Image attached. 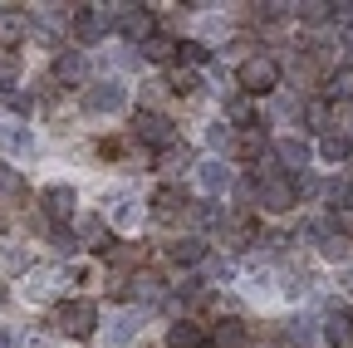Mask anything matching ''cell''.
Returning <instances> with one entry per match:
<instances>
[{"label": "cell", "instance_id": "6da1fadb", "mask_svg": "<svg viewBox=\"0 0 353 348\" xmlns=\"http://www.w3.org/2000/svg\"><path fill=\"white\" fill-rule=\"evenodd\" d=\"M236 83H241V94H245V99H265V94H275V89H280V64H275L270 54H250V59H241Z\"/></svg>", "mask_w": 353, "mask_h": 348}, {"label": "cell", "instance_id": "7a4b0ae2", "mask_svg": "<svg viewBox=\"0 0 353 348\" xmlns=\"http://www.w3.org/2000/svg\"><path fill=\"white\" fill-rule=\"evenodd\" d=\"M54 329L69 334V338H94L99 329V304L94 299H64L54 309Z\"/></svg>", "mask_w": 353, "mask_h": 348}, {"label": "cell", "instance_id": "3957f363", "mask_svg": "<svg viewBox=\"0 0 353 348\" xmlns=\"http://www.w3.org/2000/svg\"><path fill=\"white\" fill-rule=\"evenodd\" d=\"M113 25H118V6H74V20H69V30L83 45H99Z\"/></svg>", "mask_w": 353, "mask_h": 348}, {"label": "cell", "instance_id": "277c9868", "mask_svg": "<svg viewBox=\"0 0 353 348\" xmlns=\"http://www.w3.org/2000/svg\"><path fill=\"white\" fill-rule=\"evenodd\" d=\"M132 138L148 143V147H172L176 143V123L167 113H157V108H143L138 118H132Z\"/></svg>", "mask_w": 353, "mask_h": 348}, {"label": "cell", "instance_id": "5b68a950", "mask_svg": "<svg viewBox=\"0 0 353 348\" xmlns=\"http://www.w3.org/2000/svg\"><path fill=\"white\" fill-rule=\"evenodd\" d=\"M128 103V89H123V83L118 79H99V83H88V89H83V113H118Z\"/></svg>", "mask_w": 353, "mask_h": 348}, {"label": "cell", "instance_id": "8992f818", "mask_svg": "<svg viewBox=\"0 0 353 348\" xmlns=\"http://www.w3.org/2000/svg\"><path fill=\"white\" fill-rule=\"evenodd\" d=\"M152 10L148 6H118V25L113 30H123V39H132V45H148L152 39Z\"/></svg>", "mask_w": 353, "mask_h": 348}, {"label": "cell", "instance_id": "52a82bcc", "mask_svg": "<svg viewBox=\"0 0 353 348\" xmlns=\"http://www.w3.org/2000/svg\"><path fill=\"white\" fill-rule=\"evenodd\" d=\"M138 334H143V314L138 309H118L108 319V329H103V348H128V343H138Z\"/></svg>", "mask_w": 353, "mask_h": 348}, {"label": "cell", "instance_id": "ba28073f", "mask_svg": "<svg viewBox=\"0 0 353 348\" xmlns=\"http://www.w3.org/2000/svg\"><path fill=\"white\" fill-rule=\"evenodd\" d=\"M74 206H79V192H74V187H64V182H54V187H44V192H39V211L50 216L54 226H59V221H69Z\"/></svg>", "mask_w": 353, "mask_h": 348}, {"label": "cell", "instance_id": "9c48e42d", "mask_svg": "<svg viewBox=\"0 0 353 348\" xmlns=\"http://www.w3.org/2000/svg\"><path fill=\"white\" fill-rule=\"evenodd\" d=\"M231 152L260 167V162H265V152H270V138H265V127H260V123H245V127H236V138H231Z\"/></svg>", "mask_w": 353, "mask_h": 348}, {"label": "cell", "instance_id": "30bf717a", "mask_svg": "<svg viewBox=\"0 0 353 348\" xmlns=\"http://www.w3.org/2000/svg\"><path fill=\"white\" fill-rule=\"evenodd\" d=\"M196 182H201V192H206V196H226V192L236 187L231 167L221 162V157H211V162H201V167H196Z\"/></svg>", "mask_w": 353, "mask_h": 348}, {"label": "cell", "instance_id": "8fae6325", "mask_svg": "<svg viewBox=\"0 0 353 348\" xmlns=\"http://www.w3.org/2000/svg\"><path fill=\"white\" fill-rule=\"evenodd\" d=\"M309 157H314V147H309L299 133H290V138H280V143H275V162H280V167H290V177L309 167Z\"/></svg>", "mask_w": 353, "mask_h": 348}, {"label": "cell", "instance_id": "7c38bea8", "mask_svg": "<svg viewBox=\"0 0 353 348\" xmlns=\"http://www.w3.org/2000/svg\"><path fill=\"white\" fill-rule=\"evenodd\" d=\"M319 334H324V338H329L334 348H348V343H353V314L334 304V309L324 314V329H319Z\"/></svg>", "mask_w": 353, "mask_h": 348}, {"label": "cell", "instance_id": "4fadbf2b", "mask_svg": "<svg viewBox=\"0 0 353 348\" xmlns=\"http://www.w3.org/2000/svg\"><path fill=\"white\" fill-rule=\"evenodd\" d=\"M152 206H157V216H162V221H176V216H192V201H187V192H182V187H162V192L152 196Z\"/></svg>", "mask_w": 353, "mask_h": 348}, {"label": "cell", "instance_id": "5bb4252c", "mask_svg": "<svg viewBox=\"0 0 353 348\" xmlns=\"http://www.w3.org/2000/svg\"><path fill=\"white\" fill-rule=\"evenodd\" d=\"M34 138L25 123H0V152H15V157H30Z\"/></svg>", "mask_w": 353, "mask_h": 348}, {"label": "cell", "instance_id": "9a60e30c", "mask_svg": "<svg viewBox=\"0 0 353 348\" xmlns=\"http://www.w3.org/2000/svg\"><path fill=\"white\" fill-rule=\"evenodd\" d=\"M83 74H88V64H83V54H79V50L54 54V79H59V83H83Z\"/></svg>", "mask_w": 353, "mask_h": 348}, {"label": "cell", "instance_id": "2e32d148", "mask_svg": "<svg viewBox=\"0 0 353 348\" xmlns=\"http://www.w3.org/2000/svg\"><path fill=\"white\" fill-rule=\"evenodd\" d=\"M25 196H30V192H25V177H20L15 167L0 162V206H20Z\"/></svg>", "mask_w": 353, "mask_h": 348}, {"label": "cell", "instance_id": "e0dca14e", "mask_svg": "<svg viewBox=\"0 0 353 348\" xmlns=\"http://www.w3.org/2000/svg\"><path fill=\"white\" fill-rule=\"evenodd\" d=\"M167 348H201V324L176 319V324L167 329Z\"/></svg>", "mask_w": 353, "mask_h": 348}, {"label": "cell", "instance_id": "ac0fdd59", "mask_svg": "<svg viewBox=\"0 0 353 348\" xmlns=\"http://www.w3.org/2000/svg\"><path fill=\"white\" fill-rule=\"evenodd\" d=\"M211 348H245V324L241 319H221L211 334Z\"/></svg>", "mask_w": 353, "mask_h": 348}, {"label": "cell", "instance_id": "d6986e66", "mask_svg": "<svg viewBox=\"0 0 353 348\" xmlns=\"http://www.w3.org/2000/svg\"><path fill=\"white\" fill-rule=\"evenodd\" d=\"M108 221H113V226H138V221H143L138 196H128V192H123V196L113 201V211H108Z\"/></svg>", "mask_w": 353, "mask_h": 348}, {"label": "cell", "instance_id": "ffe728a7", "mask_svg": "<svg viewBox=\"0 0 353 348\" xmlns=\"http://www.w3.org/2000/svg\"><path fill=\"white\" fill-rule=\"evenodd\" d=\"M172 260H176V265H201V260H206V240H196V236H182V240L172 245Z\"/></svg>", "mask_w": 353, "mask_h": 348}, {"label": "cell", "instance_id": "44dd1931", "mask_svg": "<svg viewBox=\"0 0 353 348\" xmlns=\"http://www.w3.org/2000/svg\"><path fill=\"white\" fill-rule=\"evenodd\" d=\"M15 39H25V15H15V10H0V50H10Z\"/></svg>", "mask_w": 353, "mask_h": 348}, {"label": "cell", "instance_id": "7402d4cb", "mask_svg": "<svg viewBox=\"0 0 353 348\" xmlns=\"http://www.w3.org/2000/svg\"><path fill=\"white\" fill-rule=\"evenodd\" d=\"M299 113H304V127H314V133H324V127L334 123V108H329L324 99H314V103H304Z\"/></svg>", "mask_w": 353, "mask_h": 348}, {"label": "cell", "instance_id": "603a6c76", "mask_svg": "<svg viewBox=\"0 0 353 348\" xmlns=\"http://www.w3.org/2000/svg\"><path fill=\"white\" fill-rule=\"evenodd\" d=\"M143 54H148L152 64H172V59H176V39H167V34H152L148 45H143Z\"/></svg>", "mask_w": 353, "mask_h": 348}, {"label": "cell", "instance_id": "cb8c5ba5", "mask_svg": "<svg viewBox=\"0 0 353 348\" xmlns=\"http://www.w3.org/2000/svg\"><path fill=\"white\" fill-rule=\"evenodd\" d=\"M182 167H192V147L182 143V147H162V172H182Z\"/></svg>", "mask_w": 353, "mask_h": 348}, {"label": "cell", "instance_id": "d4e9b609", "mask_svg": "<svg viewBox=\"0 0 353 348\" xmlns=\"http://www.w3.org/2000/svg\"><path fill=\"white\" fill-rule=\"evenodd\" d=\"M285 338H290L294 348H309V338H314V319H290V324H285Z\"/></svg>", "mask_w": 353, "mask_h": 348}, {"label": "cell", "instance_id": "484cf974", "mask_svg": "<svg viewBox=\"0 0 353 348\" xmlns=\"http://www.w3.org/2000/svg\"><path fill=\"white\" fill-rule=\"evenodd\" d=\"M290 10H294L304 25H324V20H329V6H324V0H304V6H290Z\"/></svg>", "mask_w": 353, "mask_h": 348}, {"label": "cell", "instance_id": "4316f807", "mask_svg": "<svg viewBox=\"0 0 353 348\" xmlns=\"http://www.w3.org/2000/svg\"><path fill=\"white\" fill-rule=\"evenodd\" d=\"M319 152H324L329 162H343V157H348V138H343V133H324Z\"/></svg>", "mask_w": 353, "mask_h": 348}, {"label": "cell", "instance_id": "83f0119b", "mask_svg": "<svg viewBox=\"0 0 353 348\" xmlns=\"http://www.w3.org/2000/svg\"><path fill=\"white\" fill-rule=\"evenodd\" d=\"M231 138H236V127H231V123H221V118L206 127V143H211V147H221V152L231 147Z\"/></svg>", "mask_w": 353, "mask_h": 348}, {"label": "cell", "instance_id": "f1b7e54d", "mask_svg": "<svg viewBox=\"0 0 353 348\" xmlns=\"http://www.w3.org/2000/svg\"><path fill=\"white\" fill-rule=\"evenodd\" d=\"M50 245H54L59 255H74V250H79V236L64 231V226H54V231H50Z\"/></svg>", "mask_w": 353, "mask_h": 348}, {"label": "cell", "instance_id": "f546056e", "mask_svg": "<svg viewBox=\"0 0 353 348\" xmlns=\"http://www.w3.org/2000/svg\"><path fill=\"white\" fill-rule=\"evenodd\" d=\"M132 289H138V299H162V280H157V275H138V280H132Z\"/></svg>", "mask_w": 353, "mask_h": 348}, {"label": "cell", "instance_id": "4dcf8cb0", "mask_svg": "<svg viewBox=\"0 0 353 348\" xmlns=\"http://www.w3.org/2000/svg\"><path fill=\"white\" fill-rule=\"evenodd\" d=\"M172 94H196V74L192 69H172Z\"/></svg>", "mask_w": 353, "mask_h": 348}, {"label": "cell", "instance_id": "1f68e13d", "mask_svg": "<svg viewBox=\"0 0 353 348\" xmlns=\"http://www.w3.org/2000/svg\"><path fill=\"white\" fill-rule=\"evenodd\" d=\"M176 50H182V59L187 64H206L211 54H206V45H196V39H187V45H176Z\"/></svg>", "mask_w": 353, "mask_h": 348}, {"label": "cell", "instance_id": "d6a6232c", "mask_svg": "<svg viewBox=\"0 0 353 348\" xmlns=\"http://www.w3.org/2000/svg\"><path fill=\"white\" fill-rule=\"evenodd\" d=\"M245 118H250V99L241 94V99H231V127H236V123H245Z\"/></svg>", "mask_w": 353, "mask_h": 348}, {"label": "cell", "instance_id": "836d02e7", "mask_svg": "<svg viewBox=\"0 0 353 348\" xmlns=\"http://www.w3.org/2000/svg\"><path fill=\"white\" fill-rule=\"evenodd\" d=\"M236 201H245V206H250V201H255V177H245V182H241V187H236Z\"/></svg>", "mask_w": 353, "mask_h": 348}, {"label": "cell", "instance_id": "e575fe53", "mask_svg": "<svg viewBox=\"0 0 353 348\" xmlns=\"http://www.w3.org/2000/svg\"><path fill=\"white\" fill-rule=\"evenodd\" d=\"M6 94H10V83H0V99H6Z\"/></svg>", "mask_w": 353, "mask_h": 348}, {"label": "cell", "instance_id": "d590c367", "mask_svg": "<svg viewBox=\"0 0 353 348\" xmlns=\"http://www.w3.org/2000/svg\"><path fill=\"white\" fill-rule=\"evenodd\" d=\"M348 162H353V138H348Z\"/></svg>", "mask_w": 353, "mask_h": 348}, {"label": "cell", "instance_id": "8d00e7d4", "mask_svg": "<svg viewBox=\"0 0 353 348\" xmlns=\"http://www.w3.org/2000/svg\"><path fill=\"white\" fill-rule=\"evenodd\" d=\"M0 348H6V338H0Z\"/></svg>", "mask_w": 353, "mask_h": 348}]
</instances>
